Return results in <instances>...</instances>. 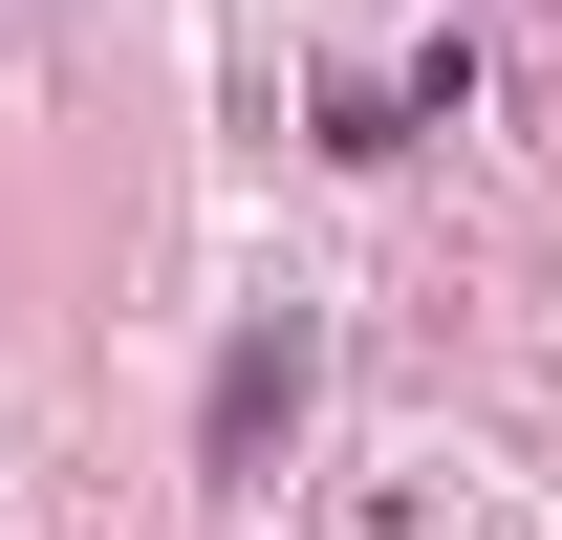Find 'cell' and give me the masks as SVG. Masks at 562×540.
Returning <instances> with one entry per match:
<instances>
[{"mask_svg":"<svg viewBox=\"0 0 562 540\" xmlns=\"http://www.w3.org/2000/svg\"><path fill=\"white\" fill-rule=\"evenodd\" d=\"M303 390H325V346H303V325H238V346H216V432H195V454L260 475L281 432H303Z\"/></svg>","mask_w":562,"mask_h":540,"instance_id":"1","label":"cell"}]
</instances>
